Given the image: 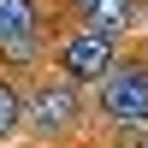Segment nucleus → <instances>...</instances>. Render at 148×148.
<instances>
[{
	"instance_id": "1",
	"label": "nucleus",
	"mask_w": 148,
	"mask_h": 148,
	"mask_svg": "<svg viewBox=\"0 0 148 148\" xmlns=\"http://www.w3.org/2000/svg\"><path fill=\"white\" fill-rule=\"evenodd\" d=\"M95 113L113 130H125V136L148 130V53H125L119 59V71L95 89Z\"/></svg>"
},
{
	"instance_id": "4",
	"label": "nucleus",
	"mask_w": 148,
	"mask_h": 148,
	"mask_svg": "<svg viewBox=\"0 0 148 148\" xmlns=\"http://www.w3.org/2000/svg\"><path fill=\"white\" fill-rule=\"evenodd\" d=\"M0 59H42V0H0Z\"/></svg>"
},
{
	"instance_id": "7",
	"label": "nucleus",
	"mask_w": 148,
	"mask_h": 148,
	"mask_svg": "<svg viewBox=\"0 0 148 148\" xmlns=\"http://www.w3.org/2000/svg\"><path fill=\"white\" fill-rule=\"evenodd\" d=\"M119 148H148V142H136V136H125V142H119Z\"/></svg>"
},
{
	"instance_id": "6",
	"label": "nucleus",
	"mask_w": 148,
	"mask_h": 148,
	"mask_svg": "<svg viewBox=\"0 0 148 148\" xmlns=\"http://www.w3.org/2000/svg\"><path fill=\"white\" fill-rule=\"evenodd\" d=\"M24 101H30V89L18 77H0V142L24 130Z\"/></svg>"
},
{
	"instance_id": "3",
	"label": "nucleus",
	"mask_w": 148,
	"mask_h": 148,
	"mask_svg": "<svg viewBox=\"0 0 148 148\" xmlns=\"http://www.w3.org/2000/svg\"><path fill=\"white\" fill-rule=\"evenodd\" d=\"M77 125H83V89L65 83L59 71L42 77L30 89V101H24V130H36L42 142H59V136H71Z\"/></svg>"
},
{
	"instance_id": "5",
	"label": "nucleus",
	"mask_w": 148,
	"mask_h": 148,
	"mask_svg": "<svg viewBox=\"0 0 148 148\" xmlns=\"http://www.w3.org/2000/svg\"><path fill=\"white\" fill-rule=\"evenodd\" d=\"M59 12L71 18V30H95V36H125L142 18L136 0H59Z\"/></svg>"
},
{
	"instance_id": "2",
	"label": "nucleus",
	"mask_w": 148,
	"mask_h": 148,
	"mask_svg": "<svg viewBox=\"0 0 148 148\" xmlns=\"http://www.w3.org/2000/svg\"><path fill=\"white\" fill-rule=\"evenodd\" d=\"M119 59H125L119 36H95V30H65V36H59V47H53L59 77L77 83V89H101V83L119 71Z\"/></svg>"
},
{
	"instance_id": "8",
	"label": "nucleus",
	"mask_w": 148,
	"mask_h": 148,
	"mask_svg": "<svg viewBox=\"0 0 148 148\" xmlns=\"http://www.w3.org/2000/svg\"><path fill=\"white\" fill-rule=\"evenodd\" d=\"M142 30H148V6H142Z\"/></svg>"
}]
</instances>
